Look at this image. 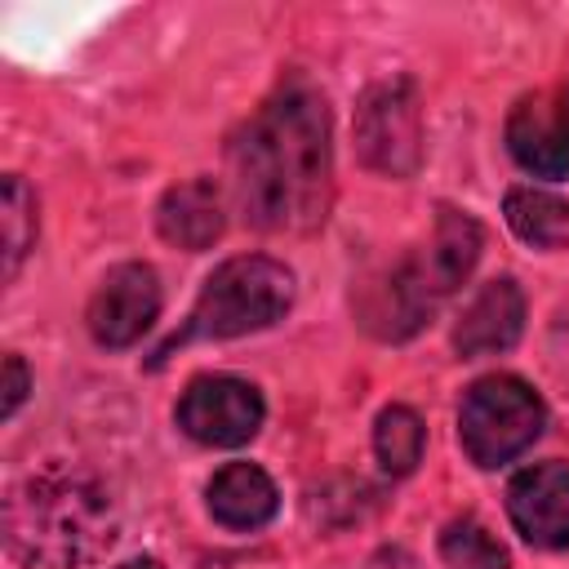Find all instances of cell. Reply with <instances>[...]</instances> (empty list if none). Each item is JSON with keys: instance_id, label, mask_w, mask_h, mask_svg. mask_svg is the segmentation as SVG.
<instances>
[{"instance_id": "1", "label": "cell", "mask_w": 569, "mask_h": 569, "mask_svg": "<svg viewBox=\"0 0 569 569\" xmlns=\"http://www.w3.org/2000/svg\"><path fill=\"white\" fill-rule=\"evenodd\" d=\"M231 191L258 231H311L333 200V142L325 93L289 76L227 142Z\"/></svg>"}, {"instance_id": "2", "label": "cell", "mask_w": 569, "mask_h": 569, "mask_svg": "<svg viewBox=\"0 0 569 569\" xmlns=\"http://www.w3.org/2000/svg\"><path fill=\"white\" fill-rule=\"evenodd\" d=\"M111 493L76 467H44L4 498V547L22 569H89L116 542Z\"/></svg>"}, {"instance_id": "3", "label": "cell", "mask_w": 569, "mask_h": 569, "mask_svg": "<svg viewBox=\"0 0 569 569\" xmlns=\"http://www.w3.org/2000/svg\"><path fill=\"white\" fill-rule=\"evenodd\" d=\"M480 222L467 218L462 209H440L436 213V231L427 244H418L413 253L396 258L391 267L365 276L351 289V311L356 320L382 338V342H405L413 338L436 307L471 276L476 258H480Z\"/></svg>"}, {"instance_id": "4", "label": "cell", "mask_w": 569, "mask_h": 569, "mask_svg": "<svg viewBox=\"0 0 569 569\" xmlns=\"http://www.w3.org/2000/svg\"><path fill=\"white\" fill-rule=\"evenodd\" d=\"M293 302V271L267 253H240L227 258L200 289L191 316L182 320L178 333H169L151 365H164L178 347L187 342H209V338H244L267 325H276Z\"/></svg>"}, {"instance_id": "5", "label": "cell", "mask_w": 569, "mask_h": 569, "mask_svg": "<svg viewBox=\"0 0 569 569\" xmlns=\"http://www.w3.org/2000/svg\"><path fill=\"white\" fill-rule=\"evenodd\" d=\"M547 427L538 391L516 373L476 378L458 405V440L476 467H502L520 458Z\"/></svg>"}, {"instance_id": "6", "label": "cell", "mask_w": 569, "mask_h": 569, "mask_svg": "<svg viewBox=\"0 0 569 569\" xmlns=\"http://www.w3.org/2000/svg\"><path fill=\"white\" fill-rule=\"evenodd\" d=\"M356 151L387 178H409L422 160V111L413 80H378L356 107Z\"/></svg>"}, {"instance_id": "7", "label": "cell", "mask_w": 569, "mask_h": 569, "mask_svg": "<svg viewBox=\"0 0 569 569\" xmlns=\"http://www.w3.org/2000/svg\"><path fill=\"white\" fill-rule=\"evenodd\" d=\"M173 418L191 440L231 449V445H244L258 436L267 405H262L253 382L231 378V373H204V378L187 382Z\"/></svg>"}, {"instance_id": "8", "label": "cell", "mask_w": 569, "mask_h": 569, "mask_svg": "<svg viewBox=\"0 0 569 569\" xmlns=\"http://www.w3.org/2000/svg\"><path fill=\"white\" fill-rule=\"evenodd\" d=\"M160 316V276L147 262H120L89 298V333L98 347H133Z\"/></svg>"}, {"instance_id": "9", "label": "cell", "mask_w": 569, "mask_h": 569, "mask_svg": "<svg viewBox=\"0 0 569 569\" xmlns=\"http://www.w3.org/2000/svg\"><path fill=\"white\" fill-rule=\"evenodd\" d=\"M507 151L533 178H569V80L538 89L511 107Z\"/></svg>"}, {"instance_id": "10", "label": "cell", "mask_w": 569, "mask_h": 569, "mask_svg": "<svg viewBox=\"0 0 569 569\" xmlns=\"http://www.w3.org/2000/svg\"><path fill=\"white\" fill-rule=\"evenodd\" d=\"M507 516L529 547H569V462H533L507 485Z\"/></svg>"}, {"instance_id": "11", "label": "cell", "mask_w": 569, "mask_h": 569, "mask_svg": "<svg viewBox=\"0 0 569 569\" xmlns=\"http://www.w3.org/2000/svg\"><path fill=\"white\" fill-rule=\"evenodd\" d=\"M520 329H525V293L511 276H498V280L480 284L471 293V302L462 307V316L453 325V347L467 360L498 356L520 338Z\"/></svg>"}, {"instance_id": "12", "label": "cell", "mask_w": 569, "mask_h": 569, "mask_svg": "<svg viewBox=\"0 0 569 569\" xmlns=\"http://www.w3.org/2000/svg\"><path fill=\"white\" fill-rule=\"evenodd\" d=\"M156 227L169 244L187 249V253H200L209 249L222 227H227V213H222V191L213 178H187L178 187H169L160 196V209H156Z\"/></svg>"}, {"instance_id": "13", "label": "cell", "mask_w": 569, "mask_h": 569, "mask_svg": "<svg viewBox=\"0 0 569 569\" xmlns=\"http://www.w3.org/2000/svg\"><path fill=\"white\" fill-rule=\"evenodd\" d=\"M204 498H209L213 520L227 529H262L280 507L271 476L253 462H227L222 471H213Z\"/></svg>"}, {"instance_id": "14", "label": "cell", "mask_w": 569, "mask_h": 569, "mask_svg": "<svg viewBox=\"0 0 569 569\" xmlns=\"http://www.w3.org/2000/svg\"><path fill=\"white\" fill-rule=\"evenodd\" d=\"M502 213L525 244L569 253V200H560L551 191H533V187H511Z\"/></svg>"}, {"instance_id": "15", "label": "cell", "mask_w": 569, "mask_h": 569, "mask_svg": "<svg viewBox=\"0 0 569 569\" xmlns=\"http://www.w3.org/2000/svg\"><path fill=\"white\" fill-rule=\"evenodd\" d=\"M422 418L409 405H387L373 422V453L387 476H409L422 462Z\"/></svg>"}, {"instance_id": "16", "label": "cell", "mask_w": 569, "mask_h": 569, "mask_svg": "<svg viewBox=\"0 0 569 569\" xmlns=\"http://www.w3.org/2000/svg\"><path fill=\"white\" fill-rule=\"evenodd\" d=\"M440 560L445 569H507V551L502 542L471 516L462 520H449L445 533H440Z\"/></svg>"}, {"instance_id": "17", "label": "cell", "mask_w": 569, "mask_h": 569, "mask_svg": "<svg viewBox=\"0 0 569 569\" xmlns=\"http://www.w3.org/2000/svg\"><path fill=\"white\" fill-rule=\"evenodd\" d=\"M36 244V196L18 173H4V280L18 276Z\"/></svg>"}, {"instance_id": "18", "label": "cell", "mask_w": 569, "mask_h": 569, "mask_svg": "<svg viewBox=\"0 0 569 569\" xmlns=\"http://www.w3.org/2000/svg\"><path fill=\"white\" fill-rule=\"evenodd\" d=\"M27 391H31V378H27V365H22V356L18 351H9L4 356V418H13L18 409H22V400H27Z\"/></svg>"}, {"instance_id": "19", "label": "cell", "mask_w": 569, "mask_h": 569, "mask_svg": "<svg viewBox=\"0 0 569 569\" xmlns=\"http://www.w3.org/2000/svg\"><path fill=\"white\" fill-rule=\"evenodd\" d=\"M120 569H164V565H160L156 556H138V560H124Z\"/></svg>"}]
</instances>
